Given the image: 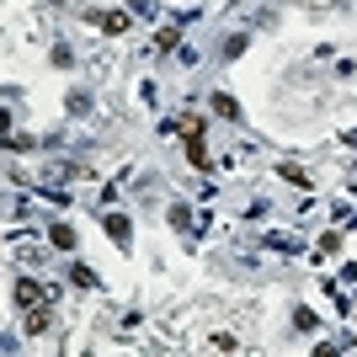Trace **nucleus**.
<instances>
[{
    "mask_svg": "<svg viewBox=\"0 0 357 357\" xmlns=\"http://www.w3.org/2000/svg\"><path fill=\"white\" fill-rule=\"evenodd\" d=\"M11 298H16V304H22V310H32V304H43V298H48V288H38V283H32V278H16Z\"/></svg>",
    "mask_w": 357,
    "mask_h": 357,
    "instance_id": "nucleus-1",
    "label": "nucleus"
},
{
    "mask_svg": "<svg viewBox=\"0 0 357 357\" xmlns=\"http://www.w3.org/2000/svg\"><path fill=\"white\" fill-rule=\"evenodd\" d=\"M187 160H192L197 171H208V149H203V123H192V128H187Z\"/></svg>",
    "mask_w": 357,
    "mask_h": 357,
    "instance_id": "nucleus-2",
    "label": "nucleus"
},
{
    "mask_svg": "<svg viewBox=\"0 0 357 357\" xmlns=\"http://www.w3.org/2000/svg\"><path fill=\"white\" fill-rule=\"evenodd\" d=\"M102 224H107V235L118 240V245H128V235H134V229H128V219H123V213H107V208H102Z\"/></svg>",
    "mask_w": 357,
    "mask_h": 357,
    "instance_id": "nucleus-3",
    "label": "nucleus"
},
{
    "mask_svg": "<svg viewBox=\"0 0 357 357\" xmlns=\"http://www.w3.org/2000/svg\"><path fill=\"white\" fill-rule=\"evenodd\" d=\"M48 326H54V310H48V304H32V310H27V331H32V336H43Z\"/></svg>",
    "mask_w": 357,
    "mask_h": 357,
    "instance_id": "nucleus-4",
    "label": "nucleus"
},
{
    "mask_svg": "<svg viewBox=\"0 0 357 357\" xmlns=\"http://www.w3.org/2000/svg\"><path fill=\"white\" fill-rule=\"evenodd\" d=\"M96 27H107V32H128V11H102V16H96Z\"/></svg>",
    "mask_w": 357,
    "mask_h": 357,
    "instance_id": "nucleus-5",
    "label": "nucleus"
},
{
    "mask_svg": "<svg viewBox=\"0 0 357 357\" xmlns=\"http://www.w3.org/2000/svg\"><path fill=\"white\" fill-rule=\"evenodd\" d=\"M48 240H54L59 251H75V229H70V224H54V229H48Z\"/></svg>",
    "mask_w": 357,
    "mask_h": 357,
    "instance_id": "nucleus-6",
    "label": "nucleus"
},
{
    "mask_svg": "<svg viewBox=\"0 0 357 357\" xmlns=\"http://www.w3.org/2000/svg\"><path fill=\"white\" fill-rule=\"evenodd\" d=\"M213 112H219V118H240L235 96H224V91H219V96H213Z\"/></svg>",
    "mask_w": 357,
    "mask_h": 357,
    "instance_id": "nucleus-7",
    "label": "nucleus"
},
{
    "mask_svg": "<svg viewBox=\"0 0 357 357\" xmlns=\"http://www.w3.org/2000/svg\"><path fill=\"white\" fill-rule=\"evenodd\" d=\"M181 43V32L176 27H165V32H155V48H160V54H171V48Z\"/></svg>",
    "mask_w": 357,
    "mask_h": 357,
    "instance_id": "nucleus-8",
    "label": "nucleus"
},
{
    "mask_svg": "<svg viewBox=\"0 0 357 357\" xmlns=\"http://www.w3.org/2000/svg\"><path fill=\"white\" fill-rule=\"evenodd\" d=\"M70 283L75 288H96V272H91V267H70Z\"/></svg>",
    "mask_w": 357,
    "mask_h": 357,
    "instance_id": "nucleus-9",
    "label": "nucleus"
}]
</instances>
